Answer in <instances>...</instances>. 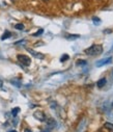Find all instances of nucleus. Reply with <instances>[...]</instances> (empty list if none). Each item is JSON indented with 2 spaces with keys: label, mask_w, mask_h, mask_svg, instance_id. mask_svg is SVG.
<instances>
[{
  "label": "nucleus",
  "mask_w": 113,
  "mask_h": 132,
  "mask_svg": "<svg viewBox=\"0 0 113 132\" xmlns=\"http://www.w3.org/2000/svg\"><path fill=\"white\" fill-rule=\"evenodd\" d=\"M102 52H103V47H102V45H97V44L90 46L89 48H87V49L85 50V53H86L87 55H91V56H98V55H100Z\"/></svg>",
  "instance_id": "nucleus-1"
},
{
  "label": "nucleus",
  "mask_w": 113,
  "mask_h": 132,
  "mask_svg": "<svg viewBox=\"0 0 113 132\" xmlns=\"http://www.w3.org/2000/svg\"><path fill=\"white\" fill-rule=\"evenodd\" d=\"M17 58H18V60H19L23 65H26V67L31 63L30 57H29V56H26V55H24V54H19V55L17 56Z\"/></svg>",
  "instance_id": "nucleus-2"
},
{
  "label": "nucleus",
  "mask_w": 113,
  "mask_h": 132,
  "mask_svg": "<svg viewBox=\"0 0 113 132\" xmlns=\"http://www.w3.org/2000/svg\"><path fill=\"white\" fill-rule=\"evenodd\" d=\"M33 117H34L36 120L41 121V122L46 121V116H45V113H44L43 111H41V110H36V111H34Z\"/></svg>",
  "instance_id": "nucleus-3"
},
{
  "label": "nucleus",
  "mask_w": 113,
  "mask_h": 132,
  "mask_svg": "<svg viewBox=\"0 0 113 132\" xmlns=\"http://www.w3.org/2000/svg\"><path fill=\"white\" fill-rule=\"evenodd\" d=\"M112 62V57H107V58H104V59H101L99 61H97V67H103V65H106V64H109Z\"/></svg>",
  "instance_id": "nucleus-4"
},
{
  "label": "nucleus",
  "mask_w": 113,
  "mask_h": 132,
  "mask_svg": "<svg viewBox=\"0 0 113 132\" xmlns=\"http://www.w3.org/2000/svg\"><path fill=\"white\" fill-rule=\"evenodd\" d=\"M27 51H28V52H29L33 57H35V58H39V59H44V58H45V55H44L43 53L36 52V51H34V50L30 49V48H28V49H27Z\"/></svg>",
  "instance_id": "nucleus-5"
},
{
  "label": "nucleus",
  "mask_w": 113,
  "mask_h": 132,
  "mask_svg": "<svg viewBox=\"0 0 113 132\" xmlns=\"http://www.w3.org/2000/svg\"><path fill=\"white\" fill-rule=\"evenodd\" d=\"M47 125L49 128H54V127H56V121L52 118H49V119H47Z\"/></svg>",
  "instance_id": "nucleus-6"
},
{
  "label": "nucleus",
  "mask_w": 113,
  "mask_h": 132,
  "mask_svg": "<svg viewBox=\"0 0 113 132\" xmlns=\"http://www.w3.org/2000/svg\"><path fill=\"white\" fill-rule=\"evenodd\" d=\"M105 84H106V78H102V79H100V80L97 82V86H98L99 88L104 87Z\"/></svg>",
  "instance_id": "nucleus-7"
},
{
  "label": "nucleus",
  "mask_w": 113,
  "mask_h": 132,
  "mask_svg": "<svg viewBox=\"0 0 113 132\" xmlns=\"http://www.w3.org/2000/svg\"><path fill=\"white\" fill-rule=\"evenodd\" d=\"M11 37H12V34H11V32H10V31H5V32H4V35L1 37V40L4 41V40H6V39H8V38H11Z\"/></svg>",
  "instance_id": "nucleus-8"
},
{
  "label": "nucleus",
  "mask_w": 113,
  "mask_h": 132,
  "mask_svg": "<svg viewBox=\"0 0 113 132\" xmlns=\"http://www.w3.org/2000/svg\"><path fill=\"white\" fill-rule=\"evenodd\" d=\"M92 22L98 26V25H100V24H101V22H102V21H101V19H100V18H98V17H93V18H92Z\"/></svg>",
  "instance_id": "nucleus-9"
},
{
  "label": "nucleus",
  "mask_w": 113,
  "mask_h": 132,
  "mask_svg": "<svg viewBox=\"0 0 113 132\" xmlns=\"http://www.w3.org/2000/svg\"><path fill=\"white\" fill-rule=\"evenodd\" d=\"M20 112V108L19 107H15L13 110H12V114H13V117H17V114Z\"/></svg>",
  "instance_id": "nucleus-10"
},
{
  "label": "nucleus",
  "mask_w": 113,
  "mask_h": 132,
  "mask_svg": "<svg viewBox=\"0 0 113 132\" xmlns=\"http://www.w3.org/2000/svg\"><path fill=\"white\" fill-rule=\"evenodd\" d=\"M87 64V61L86 60H78L77 61V65H79V67H84V65Z\"/></svg>",
  "instance_id": "nucleus-11"
},
{
  "label": "nucleus",
  "mask_w": 113,
  "mask_h": 132,
  "mask_svg": "<svg viewBox=\"0 0 113 132\" xmlns=\"http://www.w3.org/2000/svg\"><path fill=\"white\" fill-rule=\"evenodd\" d=\"M67 40H75V39H78V38H80V36H78V35H76V36H73V35H69V36H66L65 37Z\"/></svg>",
  "instance_id": "nucleus-12"
},
{
  "label": "nucleus",
  "mask_w": 113,
  "mask_h": 132,
  "mask_svg": "<svg viewBox=\"0 0 113 132\" xmlns=\"http://www.w3.org/2000/svg\"><path fill=\"white\" fill-rule=\"evenodd\" d=\"M44 32V29H40V30H37L35 34H33V37H39V36H41L42 34Z\"/></svg>",
  "instance_id": "nucleus-13"
},
{
  "label": "nucleus",
  "mask_w": 113,
  "mask_h": 132,
  "mask_svg": "<svg viewBox=\"0 0 113 132\" xmlns=\"http://www.w3.org/2000/svg\"><path fill=\"white\" fill-rule=\"evenodd\" d=\"M68 57H69V56H68L67 54H63V55L61 56V58H60V61H61V62H63V61L67 60V59H68Z\"/></svg>",
  "instance_id": "nucleus-14"
},
{
  "label": "nucleus",
  "mask_w": 113,
  "mask_h": 132,
  "mask_svg": "<svg viewBox=\"0 0 113 132\" xmlns=\"http://www.w3.org/2000/svg\"><path fill=\"white\" fill-rule=\"evenodd\" d=\"M104 127H105V128H108L109 130H112V129H113V125L110 124V123H105V124H104Z\"/></svg>",
  "instance_id": "nucleus-15"
},
{
  "label": "nucleus",
  "mask_w": 113,
  "mask_h": 132,
  "mask_svg": "<svg viewBox=\"0 0 113 132\" xmlns=\"http://www.w3.org/2000/svg\"><path fill=\"white\" fill-rule=\"evenodd\" d=\"M15 27H16V29H19V30H23V29H24V25H23V24H21V23L17 24Z\"/></svg>",
  "instance_id": "nucleus-16"
},
{
  "label": "nucleus",
  "mask_w": 113,
  "mask_h": 132,
  "mask_svg": "<svg viewBox=\"0 0 113 132\" xmlns=\"http://www.w3.org/2000/svg\"><path fill=\"white\" fill-rule=\"evenodd\" d=\"M12 83H13L14 85L18 86V87H20V86H21V83H20L19 81H16V80H12Z\"/></svg>",
  "instance_id": "nucleus-17"
},
{
  "label": "nucleus",
  "mask_w": 113,
  "mask_h": 132,
  "mask_svg": "<svg viewBox=\"0 0 113 132\" xmlns=\"http://www.w3.org/2000/svg\"><path fill=\"white\" fill-rule=\"evenodd\" d=\"M25 43H26V41H25V40H21V41L17 42V43H16V45H23V44H25Z\"/></svg>",
  "instance_id": "nucleus-18"
},
{
  "label": "nucleus",
  "mask_w": 113,
  "mask_h": 132,
  "mask_svg": "<svg viewBox=\"0 0 113 132\" xmlns=\"http://www.w3.org/2000/svg\"><path fill=\"white\" fill-rule=\"evenodd\" d=\"M2 85H3V82H2V80H1V79H0V88L2 87Z\"/></svg>",
  "instance_id": "nucleus-19"
},
{
  "label": "nucleus",
  "mask_w": 113,
  "mask_h": 132,
  "mask_svg": "<svg viewBox=\"0 0 113 132\" xmlns=\"http://www.w3.org/2000/svg\"><path fill=\"white\" fill-rule=\"evenodd\" d=\"M25 131H26V132H31V131H30V130H28V129H26Z\"/></svg>",
  "instance_id": "nucleus-20"
},
{
  "label": "nucleus",
  "mask_w": 113,
  "mask_h": 132,
  "mask_svg": "<svg viewBox=\"0 0 113 132\" xmlns=\"http://www.w3.org/2000/svg\"><path fill=\"white\" fill-rule=\"evenodd\" d=\"M8 132H17V131H15V130H11V131H8Z\"/></svg>",
  "instance_id": "nucleus-21"
},
{
  "label": "nucleus",
  "mask_w": 113,
  "mask_h": 132,
  "mask_svg": "<svg viewBox=\"0 0 113 132\" xmlns=\"http://www.w3.org/2000/svg\"><path fill=\"white\" fill-rule=\"evenodd\" d=\"M43 132H50L49 130H45V131H43Z\"/></svg>",
  "instance_id": "nucleus-22"
},
{
  "label": "nucleus",
  "mask_w": 113,
  "mask_h": 132,
  "mask_svg": "<svg viewBox=\"0 0 113 132\" xmlns=\"http://www.w3.org/2000/svg\"><path fill=\"white\" fill-rule=\"evenodd\" d=\"M111 50H113V45H112V47H111Z\"/></svg>",
  "instance_id": "nucleus-23"
},
{
  "label": "nucleus",
  "mask_w": 113,
  "mask_h": 132,
  "mask_svg": "<svg viewBox=\"0 0 113 132\" xmlns=\"http://www.w3.org/2000/svg\"><path fill=\"white\" fill-rule=\"evenodd\" d=\"M112 106H113V101H112Z\"/></svg>",
  "instance_id": "nucleus-24"
},
{
  "label": "nucleus",
  "mask_w": 113,
  "mask_h": 132,
  "mask_svg": "<svg viewBox=\"0 0 113 132\" xmlns=\"http://www.w3.org/2000/svg\"><path fill=\"white\" fill-rule=\"evenodd\" d=\"M44 1H48V0H44Z\"/></svg>",
  "instance_id": "nucleus-25"
}]
</instances>
